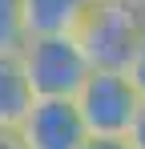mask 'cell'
<instances>
[{
  "mask_svg": "<svg viewBox=\"0 0 145 149\" xmlns=\"http://www.w3.org/2000/svg\"><path fill=\"white\" fill-rule=\"evenodd\" d=\"M0 149H20V141H16V133H0Z\"/></svg>",
  "mask_w": 145,
  "mask_h": 149,
  "instance_id": "8fae6325",
  "label": "cell"
},
{
  "mask_svg": "<svg viewBox=\"0 0 145 149\" xmlns=\"http://www.w3.org/2000/svg\"><path fill=\"white\" fill-rule=\"evenodd\" d=\"M77 113L89 137H125L129 125L141 109V97L133 93V85L125 81V73H105L93 69L85 77V85L77 89Z\"/></svg>",
  "mask_w": 145,
  "mask_h": 149,
  "instance_id": "3957f363",
  "label": "cell"
},
{
  "mask_svg": "<svg viewBox=\"0 0 145 149\" xmlns=\"http://www.w3.org/2000/svg\"><path fill=\"white\" fill-rule=\"evenodd\" d=\"M89 0H20V16L28 36H65L85 20Z\"/></svg>",
  "mask_w": 145,
  "mask_h": 149,
  "instance_id": "5b68a950",
  "label": "cell"
},
{
  "mask_svg": "<svg viewBox=\"0 0 145 149\" xmlns=\"http://www.w3.org/2000/svg\"><path fill=\"white\" fill-rule=\"evenodd\" d=\"M77 45L85 52L89 69L121 73L129 65V56L137 52L145 36V8L137 0H121V4H89L85 20L77 24Z\"/></svg>",
  "mask_w": 145,
  "mask_h": 149,
  "instance_id": "6da1fadb",
  "label": "cell"
},
{
  "mask_svg": "<svg viewBox=\"0 0 145 149\" xmlns=\"http://www.w3.org/2000/svg\"><path fill=\"white\" fill-rule=\"evenodd\" d=\"M32 89L20 73L16 56H0V133H16V125L24 121V113L32 109Z\"/></svg>",
  "mask_w": 145,
  "mask_h": 149,
  "instance_id": "8992f818",
  "label": "cell"
},
{
  "mask_svg": "<svg viewBox=\"0 0 145 149\" xmlns=\"http://www.w3.org/2000/svg\"><path fill=\"white\" fill-rule=\"evenodd\" d=\"M125 141H129V149H145V101L133 117V125H129V133H125Z\"/></svg>",
  "mask_w": 145,
  "mask_h": 149,
  "instance_id": "9c48e42d",
  "label": "cell"
},
{
  "mask_svg": "<svg viewBox=\"0 0 145 149\" xmlns=\"http://www.w3.org/2000/svg\"><path fill=\"white\" fill-rule=\"evenodd\" d=\"M81 149H129V141L125 137H85Z\"/></svg>",
  "mask_w": 145,
  "mask_h": 149,
  "instance_id": "30bf717a",
  "label": "cell"
},
{
  "mask_svg": "<svg viewBox=\"0 0 145 149\" xmlns=\"http://www.w3.org/2000/svg\"><path fill=\"white\" fill-rule=\"evenodd\" d=\"M137 4H141V8H145V0H137Z\"/></svg>",
  "mask_w": 145,
  "mask_h": 149,
  "instance_id": "4fadbf2b",
  "label": "cell"
},
{
  "mask_svg": "<svg viewBox=\"0 0 145 149\" xmlns=\"http://www.w3.org/2000/svg\"><path fill=\"white\" fill-rule=\"evenodd\" d=\"M85 125L72 101H48L36 97L32 109L16 125V141L20 149H81L85 145Z\"/></svg>",
  "mask_w": 145,
  "mask_h": 149,
  "instance_id": "277c9868",
  "label": "cell"
},
{
  "mask_svg": "<svg viewBox=\"0 0 145 149\" xmlns=\"http://www.w3.org/2000/svg\"><path fill=\"white\" fill-rule=\"evenodd\" d=\"M28 40L20 16V0H0V56H16Z\"/></svg>",
  "mask_w": 145,
  "mask_h": 149,
  "instance_id": "52a82bcc",
  "label": "cell"
},
{
  "mask_svg": "<svg viewBox=\"0 0 145 149\" xmlns=\"http://www.w3.org/2000/svg\"><path fill=\"white\" fill-rule=\"evenodd\" d=\"M89 4H121V0H89Z\"/></svg>",
  "mask_w": 145,
  "mask_h": 149,
  "instance_id": "7c38bea8",
  "label": "cell"
},
{
  "mask_svg": "<svg viewBox=\"0 0 145 149\" xmlns=\"http://www.w3.org/2000/svg\"><path fill=\"white\" fill-rule=\"evenodd\" d=\"M121 73H125V81L133 85V93H137V97L145 101V36H141V45H137V52L129 56V65H125Z\"/></svg>",
  "mask_w": 145,
  "mask_h": 149,
  "instance_id": "ba28073f",
  "label": "cell"
},
{
  "mask_svg": "<svg viewBox=\"0 0 145 149\" xmlns=\"http://www.w3.org/2000/svg\"><path fill=\"white\" fill-rule=\"evenodd\" d=\"M16 61H20V73L32 89V97H48V101H72L77 89L85 85V77L93 73L72 32L28 36L24 49L16 52Z\"/></svg>",
  "mask_w": 145,
  "mask_h": 149,
  "instance_id": "7a4b0ae2",
  "label": "cell"
}]
</instances>
